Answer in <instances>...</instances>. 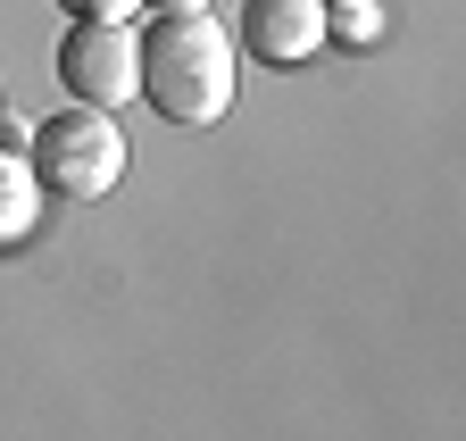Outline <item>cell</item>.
I'll return each instance as SVG.
<instances>
[{
    "label": "cell",
    "instance_id": "1",
    "mask_svg": "<svg viewBox=\"0 0 466 441\" xmlns=\"http://www.w3.org/2000/svg\"><path fill=\"white\" fill-rule=\"evenodd\" d=\"M134 92L158 108L167 125H217L233 108V34L192 9V17H150L142 25V59H134Z\"/></svg>",
    "mask_w": 466,
    "mask_h": 441
},
{
    "label": "cell",
    "instance_id": "2",
    "mask_svg": "<svg viewBox=\"0 0 466 441\" xmlns=\"http://www.w3.org/2000/svg\"><path fill=\"white\" fill-rule=\"evenodd\" d=\"M25 167H34V184H42L50 200H108V192H116V175H126V134H116L108 108L67 100L58 117H42V125H34Z\"/></svg>",
    "mask_w": 466,
    "mask_h": 441
},
{
    "label": "cell",
    "instance_id": "3",
    "mask_svg": "<svg viewBox=\"0 0 466 441\" xmlns=\"http://www.w3.org/2000/svg\"><path fill=\"white\" fill-rule=\"evenodd\" d=\"M134 59H142V34L126 17H76L67 42H58V84L84 108H126L134 100Z\"/></svg>",
    "mask_w": 466,
    "mask_h": 441
},
{
    "label": "cell",
    "instance_id": "4",
    "mask_svg": "<svg viewBox=\"0 0 466 441\" xmlns=\"http://www.w3.org/2000/svg\"><path fill=\"white\" fill-rule=\"evenodd\" d=\"M325 34H333V9H325V0H242V42L258 50L267 67L317 59Z\"/></svg>",
    "mask_w": 466,
    "mask_h": 441
},
{
    "label": "cell",
    "instance_id": "5",
    "mask_svg": "<svg viewBox=\"0 0 466 441\" xmlns=\"http://www.w3.org/2000/svg\"><path fill=\"white\" fill-rule=\"evenodd\" d=\"M34 167H25V158H0V242H17L25 226H34Z\"/></svg>",
    "mask_w": 466,
    "mask_h": 441
},
{
    "label": "cell",
    "instance_id": "6",
    "mask_svg": "<svg viewBox=\"0 0 466 441\" xmlns=\"http://www.w3.org/2000/svg\"><path fill=\"white\" fill-rule=\"evenodd\" d=\"M67 17H134V0H58Z\"/></svg>",
    "mask_w": 466,
    "mask_h": 441
},
{
    "label": "cell",
    "instance_id": "7",
    "mask_svg": "<svg viewBox=\"0 0 466 441\" xmlns=\"http://www.w3.org/2000/svg\"><path fill=\"white\" fill-rule=\"evenodd\" d=\"M341 34H350V42H367V34H375V9H367V0H359V9L341 17Z\"/></svg>",
    "mask_w": 466,
    "mask_h": 441
},
{
    "label": "cell",
    "instance_id": "8",
    "mask_svg": "<svg viewBox=\"0 0 466 441\" xmlns=\"http://www.w3.org/2000/svg\"><path fill=\"white\" fill-rule=\"evenodd\" d=\"M192 9H208V0H158V17H192Z\"/></svg>",
    "mask_w": 466,
    "mask_h": 441
}]
</instances>
